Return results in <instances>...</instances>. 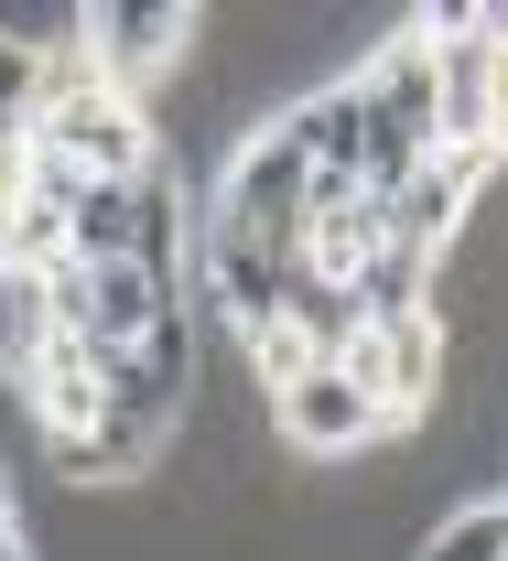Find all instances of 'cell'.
Masks as SVG:
<instances>
[{
  "label": "cell",
  "mask_w": 508,
  "mask_h": 561,
  "mask_svg": "<svg viewBox=\"0 0 508 561\" xmlns=\"http://www.w3.org/2000/svg\"><path fill=\"white\" fill-rule=\"evenodd\" d=\"M487 173H498V162H487V151H422V162H411V184H400V195H390V238H411V249H454V227H465V216H476V184H487Z\"/></svg>",
  "instance_id": "cell-3"
},
{
  "label": "cell",
  "mask_w": 508,
  "mask_h": 561,
  "mask_svg": "<svg viewBox=\"0 0 508 561\" xmlns=\"http://www.w3.org/2000/svg\"><path fill=\"white\" fill-rule=\"evenodd\" d=\"M76 55H87V76H109L120 98L151 108V76L173 55H195V11H87L76 22Z\"/></svg>",
  "instance_id": "cell-1"
},
{
  "label": "cell",
  "mask_w": 508,
  "mask_h": 561,
  "mask_svg": "<svg viewBox=\"0 0 508 561\" xmlns=\"http://www.w3.org/2000/svg\"><path fill=\"white\" fill-rule=\"evenodd\" d=\"M411 561H508V496H487V507H454L433 540Z\"/></svg>",
  "instance_id": "cell-4"
},
{
  "label": "cell",
  "mask_w": 508,
  "mask_h": 561,
  "mask_svg": "<svg viewBox=\"0 0 508 561\" xmlns=\"http://www.w3.org/2000/svg\"><path fill=\"white\" fill-rule=\"evenodd\" d=\"M271 432L292 454H358V443H379V400L347 367H303L292 389H271Z\"/></svg>",
  "instance_id": "cell-2"
}]
</instances>
